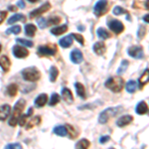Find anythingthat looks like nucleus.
<instances>
[{
	"mask_svg": "<svg viewBox=\"0 0 149 149\" xmlns=\"http://www.w3.org/2000/svg\"><path fill=\"white\" fill-rule=\"evenodd\" d=\"M25 105H26V102L23 100V98L19 100L18 102L15 103L13 111H12V114H11L10 118H9V121H8L9 125L15 126L16 124L18 123V119H19V117L21 116V114H22L23 110L25 109Z\"/></svg>",
	"mask_w": 149,
	"mask_h": 149,
	"instance_id": "f257e3e1",
	"label": "nucleus"
},
{
	"mask_svg": "<svg viewBox=\"0 0 149 149\" xmlns=\"http://www.w3.org/2000/svg\"><path fill=\"white\" fill-rule=\"evenodd\" d=\"M124 81L120 77H110L105 81V88H107L113 93H119L123 88Z\"/></svg>",
	"mask_w": 149,
	"mask_h": 149,
	"instance_id": "f03ea898",
	"label": "nucleus"
},
{
	"mask_svg": "<svg viewBox=\"0 0 149 149\" xmlns=\"http://www.w3.org/2000/svg\"><path fill=\"white\" fill-rule=\"evenodd\" d=\"M121 110V107H109V109H104L102 113L100 114V118H98V121L102 124L107 123V121L109 120V118L115 116L119 111Z\"/></svg>",
	"mask_w": 149,
	"mask_h": 149,
	"instance_id": "7ed1b4c3",
	"label": "nucleus"
},
{
	"mask_svg": "<svg viewBox=\"0 0 149 149\" xmlns=\"http://www.w3.org/2000/svg\"><path fill=\"white\" fill-rule=\"evenodd\" d=\"M22 77L25 81H37L40 80L41 74L35 67H31V68H26L22 71Z\"/></svg>",
	"mask_w": 149,
	"mask_h": 149,
	"instance_id": "20e7f679",
	"label": "nucleus"
},
{
	"mask_svg": "<svg viewBox=\"0 0 149 149\" xmlns=\"http://www.w3.org/2000/svg\"><path fill=\"white\" fill-rule=\"evenodd\" d=\"M107 10H109V2H107V0H98L95 3V7H93V13L97 17L104 15Z\"/></svg>",
	"mask_w": 149,
	"mask_h": 149,
	"instance_id": "39448f33",
	"label": "nucleus"
},
{
	"mask_svg": "<svg viewBox=\"0 0 149 149\" xmlns=\"http://www.w3.org/2000/svg\"><path fill=\"white\" fill-rule=\"evenodd\" d=\"M58 51L56 45H43V46H40L38 48V54L40 56L44 57V56H55L56 53Z\"/></svg>",
	"mask_w": 149,
	"mask_h": 149,
	"instance_id": "423d86ee",
	"label": "nucleus"
},
{
	"mask_svg": "<svg viewBox=\"0 0 149 149\" xmlns=\"http://www.w3.org/2000/svg\"><path fill=\"white\" fill-rule=\"evenodd\" d=\"M107 26L109 27L110 30L112 32H114L115 34H120L121 32H123L124 30V26L119 20H115V19H112V20H109L107 22Z\"/></svg>",
	"mask_w": 149,
	"mask_h": 149,
	"instance_id": "0eeeda50",
	"label": "nucleus"
},
{
	"mask_svg": "<svg viewBox=\"0 0 149 149\" xmlns=\"http://www.w3.org/2000/svg\"><path fill=\"white\" fill-rule=\"evenodd\" d=\"M50 9H51V4H50V2H46V3H44L43 5H41L39 8L35 9V10H33L31 12V13L29 14V17H30V19L36 18L39 15H42L43 13H46Z\"/></svg>",
	"mask_w": 149,
	"mask_h": 149,
	"instance_id": "6e6552de",
	"label": "nucleus"
},
{
	"mask_svg": "<svg viewBox=\"0 0 149 149\" xmlns=\"http://www.w3.org/2000/svg\"><path fill=\"white\" fill-rule=\"evenodd\" d=\"M12 53L18 59H24V58L28 57L29 55L28 50L26 48H24L23 46H20V45H15V46L12 48Z\"/></svg>",
	"mask_w": 149,
	"mask_h": 149,
	"instance_id": "1a4fd4ad",
	"label": "nucleus"
},
{
	"mask_svg": "<svg viewBox=\"0 0 149 149\" xmlns=\"http://www.w3.org/2000/svg\"><path fill=\"white\" fill-rule=\"evenodd\" d=\"M128 55L134 59H141L143 57V49L139 46H131L127 50Z\"/></svg>",
	"mask_w": 149,
	"mask_h": 149,
	"instance_id": "9d476101",
	"label": "nucleus"
},
{
	"mask_svg": "<svg viewBox=\"0 0 149 149\" xmlns=\"http://www.w3.org/2000/svg\"><path fill=\"white\" fill-rule=\"evenodd\" d=\"M70 58H71V61L73 62L74 64H80L83 62V60H84L83 53L78 49H74L71 52Z\"/></svg>",
	"mask_w": 149,
	"mask_h": 149,
	"instance_id": "9b49d317",
	"label": "nucleus"
},
{
	"mask_svg": "<svg viewBox=\"0 0 149 149\" xmlns=\"http://www.w3.org/2000/svg\"><path fill=\"white\" fill-rule=\"evenodd\" d=\"M132 120H133V117H132L131 115H129V114L123 115V116H120L118 119H117L116 124H117V126H119V127H123V126H125L127 124L130 123Z\"/></svg>",
	"mask_w": 149,
	"mask_h": 149,
	"instance_id": "f8f14e48",
	"label": "nucleus"
},
{
	"mask_svg": "<svg viewBox=\"0 0 149 149\" xmlns=\"http://www.w3.org/2000/svg\"><path fill=\"white\" fill-rule=\"evenodd\" d=\"M149 83V69H146L141 74V77L138 79V85L139 88H142L144 86Z\"/></svg>",
	"mask_w": 149,
	"mask_h": 149,
	"instance_id": "ddd939ff",
	"label": "nucleus"
},
{
	"mask_svg": "<svg viewBox=\"0 0 149 149\" xmlns=\"http://www.w3.org/2000/svg\"><path fill=\"white\" fill-rule=\"evenodd\" d=\"M11 107L9 104H3L0 107V120L3 121L5 120L7 117L9 116V113H10Z\"/></svg>",
	"mask_w": 149,
	"mask_h": 149,
	"instance_id": "4468645a",
	"label": "nucleus"
},
{
	"mask_svg": "<svg viewBox=\"0 0 149 149\" xmlns=\"http://www.w3.org/2000/svg\"><path fill=\"white\" fill-rule=\"evenodd\" d=\"M48 102V95L46 93H41V95H38L37 97L35 98V105L37 107H43Z\"/></svg>",
	"mask_w": 149,
	"mask_h": 149,
	"instance_id": "2eb2a0df",
	"label": "nucleus"
},
{
	"mask_svg": "<svg viewBox=\"0 0 149 149\" xmlns=\"http://www.w3.org/2000/svg\"><path fill=\"white\" fill-rule=\"evenodd\" d=\"M0 67L3 70V72H6V73L9 72L10 67H11V62L7 56H2L0 58Z\"/></svg>",
	"mask_w": 149,
	"mask_h": 149,
	"instance_id": "dca6fc26",
	"label": "nucleus"
},
{
	"mask_svg": "<svg viewBox=\"0 0 149 149\" xmlns=\"http://www.w3.org/2000/svg\"><path fill=\"white\" fill-rule=\"evenodd\" d=\"M62 98L68 103H73L74 102L73 93H72L71 91L67 88H64L63 90H62Z\"/></svg>",
	"mask_w": 149,
	"mask_h": 149,
	"instance_id": "f3484780",
	"label": "nucleus"
},
{
	"mask_svg": "<svg viewBox=\"0 0 149 149\" xmlns=\"http://www.w3.org/2000/svg\"><path fill=\"white\" fill-rule=\"evenodd\" d=\"M59 43H60V45H61V47H63V48L71 47L72 45H73V36L72 35L66 36V37L62 38V39L59 41Z\"/></svg>",
	"mask_w": 149,
	"mask_h": 149,
	"instance_id": "a211bd4d",
	"label": "nucleus"
},
{
	"mask_svg": "<svg viewBox=\"0 0 149 149\" xmlns=\"http://www.w3.org/2000/svg\"><path fill=\"white\" fill-rule=\"evenodd\" d=\"M93 51L97 55H103L107 51V48L102 42H97L93 45Z\"/></svg>",
	"mask_w": 149,
	"mask_h": 149,
	"instance_id": "6ab92c4d",
	"label": "nucleus"
},
{
	"mask_svg": "<svg viewBox=\"0 0 149 149\" xmlns=\"http://www.w3.org/2000/svg\"><path fill=\"white\" fill-rule=\"evenodd\" d=\"M25 16L23 15V14H19V13H16L14 14V15H12L10 18L8 19V21H7V23L9 24V25H11V24H14L15 22H18V21H22V22H25Z\"/></svg>",
	"mask_w": 149,
	"mask_h": 149,
	"instance_id": "aec40b11",
	"label": "nucleus"
},
{
	"mask_svg": "<svg viewBox=\"0 0 149 149\" xmlns=\"http://www.w3.org/2000/svg\"><path fill=\"white\" fill-rule=\"evenodd\" d=\"M25 34L29 36V37H34L36 34V31H37V27L34 25V24H27L25 25Z\"/></svg>",
	"mask_w": 149,
	"mask_h": 149,
	"instance_id": "412c9836",
	"label": "nucleus"
},
{
	"mask_svg": "<svg viewBox=\"0 0 149 149\" xmlns=\"http://www.w3.org/2000/svg\"><path fill=\"white\" fill-rule=\"evenodd\" d=\"M74 86H76L77 95L81 98L85 100L86 95V88H85V86H84V85H81V83H76L74 84Z\"/></svg>",
	"mask_w": 149,
	"mask_h": 149,
	"instance_id": "4be33fe9",
	"label": "nucleus"
},
{
	"mask_svg": "<svg viewBox=\"0 0 149 149\" xmlns=\"http://www.w3.org/2000/svg\"><path fill=\"white\" fill-rule=\"evenodd\" d=\"M33 113V109L32 107H30L28 110V112L26 114H21V116L19 117V119H18V124L20 126H24L26 124V121H27V119H28V117L29 116H31Z\"/></svg>",
	"mask_w": 149,
	"mask_h": 149,
	"instance_id": "5701e85b",
	"label": "nucleus"
},
{
	"mask_svg": "<svg viewBox=\"0 0 149 149\" xmlns=\"http://www.w3.org/2000/svg\"><path fill=\"white\" fill-rule=\"evenodd\" d=\"M54 133L59 136H66V135H68L69 132H68V128H67L66 125H59L54 128Z\"/></svg>",
	"mask_w": 149,
	"mask_h": 149,
	"instance_id": "b1692460",
	"label": "nucleus"
},
{
	"mask_svg": "<svg viewBox=\"0 0 149 149\" xmlns=\"http://www.w3.org/2000/svg\"><path fill=\"white\" fill-rule=\"evenodd\" d=\"M68 30V26L65 24V25H62V26H58V27H55L51 29V33L56 36H60L62 34H64L65 32H67Z\"/></svg>",
	"mask_w": 149,
	"mask_h": 149,
	"instance_id": "393cba45",
	"label": "nucleus"
},
{
	"mask_svg": "<svg viewBox=\"0 0 149 149\" xmlns=\"http://www.w3.org/2000/svg\"><path fill=\"white\" fill-rule=\"evenodd\" d=\"M135 110H136V113L144 114L148 111V107H147V104H146L145 102H140L137 105H136Z\"/></svg>",
	"mask_w": 149,
	"mask_h": 149,
	"instance_id": "a878e982",
	"label": "nucleus"
},
{
	"mask_svg": "<svg viewBox=\"0 0 149 149\" xmlns=\"http://www.w3.org/2000/svg\"><path fill=\"white\" fill-rule=\"evenodd\" d=\"M6 92L8 93V95L10 97H15L17 95V92H18V86L16 84H10L6 88Z\"/></svg>",
	"mask_w": 149,
	"mask_h": 149,
	"instance_id": "bb28decb",
	"label": "nucleus"
},
{
	"mask_svg": "<svg viewBox=\"0 0 149 149\" xmlns=\"http://www.w3.org/2000/svg\"><path fill=\"white\" fill-rule=\"evenodd\" d=\"M40 122H41V117L39 116V115H37V116H34L27 123V125H26V129H27V130H29V129L33 128L34 126L38 125V124H39Z\"/></svg>",
	"mask_w": 149,
	"mask_h": 149,
	"instance_id": "cd10ccee",
	"label": "nucleus"
},
{
	"mask_svg": "<svg viewBox=\"0 0 149 149\" xmlns=\"http://www.w3.org/2000/svg\"><path fill=\"white\" fill-rule=\"evenodd\" d=\"M58 76H59V70L56 67H51V69H50V81L52 83L56 81Z\"/></svg>",
	"mask_w": 149,
	"mask_h": 149,
	"instance_id": "c85d7f7f",
	"label": "nucleus"
},
{
	"mask_svg": "<svg viewBox=\"0 0 149 149\" xmlns=\"http://www.w3.org/2000/svg\"><path fill=\"white\" fill-rule=\"evenodd\" d=\"M20 32H21V27L19 25H14V26H12V27L8 28L6 30V34L7 35H10V34L18 35Z\"/></svg>",
	"mask_w": 149,
	"mask_h": 149,
	"instance_id": "c756f323",
	"label": "nucleus"
},
{
	"mask_svg": "<svg viewBox=\"0 0 149 149\" xmlns=\"http://www.w3.org/2000/svg\"><path fill=\"white\" fill-rule=\"evenodd\" d=\"M97 34L100 38H102V39L105 40V39H109V38L110 37L109 33L107 32V30H105L104 28H98L97 31Z\"/></svg>",
	"mask_w": 149,
	"mask_h": 149,
	"instance_id": "7c9ffc66",
	"label": "nucleus"
},
{
	"mask_svg": "<svg viewBox=\"0 0 149 149\" xmlns=\"http://www.w3.org/2000/svg\"><path fill=\"white\" fill-rule=\"evenodd\" d=\"M128 65H129V63H128V61H127V60H122L120 66H119V68L117 69V74H123L124 72L126 71V69H127V67H128Z\"/></svg>",
	"mask_w": 149,
	"mask_h": 149,
	"instance_id": "2f4dec72",
	"label": "nucleus"
},
{
	"mask_svg": "<svg viewBox=\"0 0 149 149\" xmlns=\"http://www.w3.org/2000/svg\"><path fill=\"white\" fill-rule=\"evenodd\" d=\"M125 88H126V91L128 93H134L135 92V90H136V83L134 81H127V84H126V86H125Z\"/></svg>",
	"mask_w": 149,
	"mask_h": 149,
	"instance_id": "473e14b6",
	"label": "nucleus"
},
{
	"mask_svg": "<svg viewBox=\"0 0 149 149\" xmlns=\"http://www.w3.org/2000/svg\"><path fill=\"white\" fill-rule=\"evenodd\" d=\"M16 42L21 44L22 46H25V47H33L34 46V43L30 40H26V39H20V38H17L16 39Z\"/></svg>",
	"mask_w": 149,
	"mask_h": 149,
	"instance_id": "72a5a7b5",
	"label": "nucleus"
},
{
	"mask_svg": "<svg viewBox=\"0 0 149 149\" xmlns=\"http://www.w3.org/2000/svg\"><path fill=\"white\" fill-rule=\"evenodd\" d=\"M77 148H88L90 147V141L88 139H81L76 144Z\"/></svg>",
	"mask_w": 149,
	"mask_h": 149,
	"instance_id": "f704fd0d",
	"label": "nucleus"
},
{
	"mask_svg": "<svg viewBox=\"0 0 149 149\" xmlns=\"http://www.w3.org/2000/svg\"><path fill=\"white\" fill-rule=\"evenodd\" d=\"M66 126H67V128H68V132H69L70 137H71V138H74V137H77V136L79 135L78 131H77L76 129H74V127L71 125V124H67Z\"/></svg>",
	"mask_w": 149,
	"mask_h": 149,
	"instance_id": "c9c22d12",
	"label": "nucleus"
},
{
	"mask_svg": "<svg viewBox=\"0 0 149 149\" xmlns=\"http://www.w3.org/2000/svg\"><path fill=\"white\" fill-rule=\"evenodd\" d=\"M59 102H60L59 95H58V93H53L51 100H50V102H49V104L51 105V107H54V105H56Z\"/></svg>",
	"mask_w": 149,
	"mask_h": 149,
	"instance_id": "e433bc0d",
	"label": "nucleus"
},
{
	"mask_svg": "<svg viewBox=\"0 0 149 149\" xmlns=\"http://www.w3.org/2000/svg\"><path fill=\"white\" fill-rule=\"evenodd\" d=\"M37 23H38V26H39L40 29H44L46 26H48V22L45 18L43 17H40L37 19Z\"/></svg>",
	"mask_w": 149,
	"mask_h": 149,
	"instance_id": "4c0bfd02",
	"label": "nucleus"
},
{
	"mask_svg": "<svg viewBox=\"0 0 149 149\" xmlns=\"http://www.w3.org/2000/svg\"><path fill=\"white\" fill-rule=\"evenodd\" d=\"M62 21V19L58 16H55V17H52L49 19V22H48V25H57Z\"/></svg>",
	"mask_w": 149,
	"mask_h": 149,
	"instance_id": "58836bf2",
	"label": "nucleus"
},
{
	"mask_svg": "<svg viewBox=\"0 0 149 149\" xmlns=\"http://www.w3.org/2000/svg\"><path fill=\"white\" fill-rule=\"evenodd\" d=\"M123 13H127V11L124 10L122 7L116 6V7H114V8H113V14H114V15H121V14H123Z\"/></svg>",
	"mask_w": 149,
	"mask_h": 149,
	"instance_id": "ea45409f",
	"label": "nucleus"
},
{
	"mask_svg": "<svg viewBox=\"0 0 149 149\" xmlns=\"http://www.w3.org/2000/svg\"><path fill=\"white\" fill-rule=\"evenodd\" d=\"M73 36V38H74L77 41H78L79 43H80L81 45H84L85 44V39H84V37L80 34H76V33H73V34H71Z\"/></svg>",
	"mask_w": 149,
	"mask_h": 149,
	"instance_id": "a19ab883",
	"label": "nucleus"
},
{
	"mask_svg": "<svg viewBox=\"0 0 149 149\" xmlns=\"http://www.w3.org/2000/svg\"><path fill=\"white\" fill-rule=\"evenodd\" d=\"M145 34H146V28L144 27V26H140V27H139L138 32H137L138 38L139 39H142L144 36H145Z\"/></svg>",
	"mask_w": 149,
	"mask_h": 149,
	"instance_id": "79ce46f5",
	"label": "nucleus"
},
{
	"mask_svg": "<svg viewBox=\"0 0 149 149\" xmlns=\"http://www.w3.org/2000/svg\"><path fill=\"white\" fill-rule=\"evenodd\" d=\"M5 148H7V149H11V148H18V149H20V148H22V145H21V144H19V143H11V144H8V145H6Z\"/></svg>",
	"mask_w": 149,
	"mask_h": 149,
	"instance_id": "37998d69",
	"label": "nucleus"
},
{
	"mask_svg": "<svg viewBox=\"0 0 149 149\" xmlns=\"http://www.w3.org/2000/svg\"><path fill=\"white\" fill-rule=\"evenodd\" d=\"M7 16V11H0V24L4 21V19Z\"/></svg>",
	"mask_w": 149,
	"mask_h": 149,
	"instance_id": "c03bdc74",
	"label": "nucleus"
},
{
	"mask_svg": "<svg viewBox=\"0 0 149 149\" xmlns=\"http://www.w3.org/2000/svg\"><path fill=\"white\" fill-rule=\"evenodd\" d=\"M109 140V136H107H107H102V137H100V142L104 144V143H107Z\"/></svg>",
	"mask_w": 149,
	"mask_h": 149,
	"instance_id": "a18cd8bd",
	"label": "nucleus"
},
{
	"mask_svg": "<svg viewBox=\"0 0 149 149\" xmlns=\"http://www.w3.org/2000/svg\"><path fill=\"white\" fill-rule=\"evenodd\" d=\"M16 5H17V6L19 7V8H21V9H24V8H25V3H24L23 0H19Z\"/></svg>",
	"mask_w": 149,
	"mask_h": 149,
	"instance_id": "49530a36",
	"label": "nucleus"
},
{
	"mask_svg": "<svg viewBox=\"0 0 149 149\" xmlns=\"http://www.w3.org/2000/svg\"><path fill=\"white\" fill-rule=\"evenodd\" d=\"M143 21H145L146 23H149V14H147V15H145L143 17Z\"/></svg>",
	"mask_w": 149,
	"mask_h": 149,
	"instance_id": "de8ad7c7",
	"label": "nucleus"
},
{
	"mask_svg": "<svg viewBox=\"0 0 149 149\" xmlns=\"http://www.w3.org/2000/svg\"><path fill=\"white\" fill-rule=\"evenodd\" d=\"M144 5H145V8L147 9V10H149V0H146Z\"/></svg>",
	"mask_w": 149,
	"mask_h": 149,
	"instance_id": "09e8293b",
	"label": "nucleus"
},
{
	"mask_svg": "<svg viewBox=\"0 0 149 149\" xmlns=\"http://www.w3.org/2000/svg\"><path fill=\"white\" fill-rule=\"evenodd\" d=\"M16 9L17 8H16L15 6H9V10L10 11H16Z\"/></svg>",
	"mask_w": 149,
	"mask_h": 149,
	"instance_id": "8fccbe9b",
	"label": "nucleus"
},
{
	"mask_svg": "<svg viewBox=\"0 0 149 149\" xmlns=\"http://www.w3.org/2000/svg\"><path fill=\"white\" fill-rule=\"evenodd\" d=\"M29 2H31V3H36V2L40 1V0H28Z\"/></svg>",
	"mask_w": 149,
	"mask_h": 149,
	"instance_id": "3c124183",
	"label": "nucleus"
},
{
	"mask_svg": "<svg viewBox=\"0 0 149 149\" xmlns=\"http://www.w3.org/2000/svg\"><path fill=\"white\" fill-rule=\"evenodd\" d=\"M1 49H2V47H1V45H0V52H1Z\"/></svg>",
	"mask_w": 149,
	"mask_h": 149,
	"instance_id": "603ef678",
	"label": "nucleus"
}]
</instances>
